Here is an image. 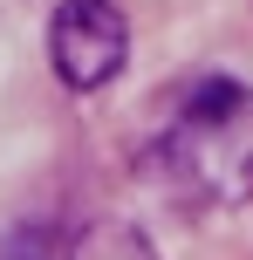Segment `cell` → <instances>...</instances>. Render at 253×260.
<instances>
[{"label":"cell","instance_id":"cell-1","mask_svg":"<svg viewBox=\"0 0 253 260\" xmlns=\"http://www.w3.org/2000/svg\"><path fill=\"white\" fill-rule=\"evenodd\" d=\"M171 171L212 206H246L253 199V89L233 76H205L185 89L164 137Z\"/></svg>","mask_w":253,"mask_h":260},{"label":"cell","instance_id":"cell-2","mask_svg":"<svg viewBox=\"0 0 253 260\" xmlns=\"http://www.w3.org/2000/svg\"><path fill=\"white\" fill-rule=\"evenodd\" d=\"M48 62H55V76H62V89H76V96L117 82L123 62H130V27H123V14L110 7V0H68V7H55Z\"/></svg>","mask_w":253,"mask_h":260},{"label":"cell","instance_id":"cell-3","mask_svg":"<svg viewBox=\"0 0 253 260\" xmlns=\"http://www.w3.org/2000/svg\"><path fill=\"white\" fill-rule=\"evenodd\" d=\"M68 260H158V253H151V240L137 233V226L103 219V226H89V233H76Z\"/></svg>","mask_w":253,"mask_h":260},{"label":"cell","instance_id":"cell-4","mask_svg":"<svg viewBox=\"0 0 253 260\" xmlns=\"http://www.w3.org/2000/svg\"><path fill=\"white\" fill-rule=\"evenodd\" d=\"M41 253H48L41 226H21V240H14V253H7V260H41Z\"/></svg>","mask_w":253,"mask_h":260}]
</instances>
